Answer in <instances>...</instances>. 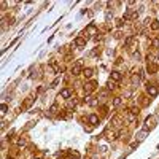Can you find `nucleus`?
Segmentation results:
<instances>
[{
  "instance_id": "f257e3e1",
  "label": "nucleus",
  "mask_w": 159,
  "mask_h": 159,
  "mask_svg": "<svg viewBox=\"0 0 159 159\" xmlns=\"http://www.w3.org/2000/svg\"><path fill=\"white\" fill-rule=\"evenodd\" d=\"M96 86H97V83H96V81H88L86 85H85V91H86V92H89V94H91V92L96 89Z\"/></svg>"
},
{
  "instance_id": "f03ea898",
  "label": "nucleus",
  "mask_w": 159,
  "mask_h": 159,
  "mask_svg": "<svg viewBox=\"0 0 159 159\" xmlns=\"http://www.w3.org/2000/svg\"><path fill=\"white\" fill-rule=\"evenodd\" d=\"M146 92H148L151 97H154V96L158 94V88L154 86V85H148V86H146Z\"/></svg>"
},
{
  "instance_id": "7ed1b4c3",
  "label": "nucleus",
  "mask_w": 159,
  "mask_h": 159,
  "mask_svg": "<svg viewBox=\"0 0 159 159\" xmlns=\"http://www.w3.org/2000/svg\"><path fill=\"white\" fill-rule=\"evenodd\" d=\"M75 45H77L78 48H83V46L86 45V40H85V38H81V37H78V38L75 40Z\"/></svg>"
},
{
  "instance_id": "20e7f679",
  "label": "nucleus",
  "mask_w": 159,
  "mask_h": 159,
  "mask_svg": "<svg viewBox=\"0 0 159 159\" xmlns=\"http://www.w3.org/2000/svg\"><path fill=\"white\" fill-rule=\"evenodd\" d=\"M83 75H85L86 78H91L92 75H94V70H92V68H85V70H83Z\"/></svg>"
},
{
  "instance_id": "39448f33",
  "label": "nucleus",
  "mask_w": 159,
  "mask_h": 159,
  "mask_svg": "<svg viewBox=\"0 0 159 159\" xmlns=\"http://www.w3.org/2000/svg\"><path fill=\"white\" fill-rule=\"evenodd\" d=\"M89 121H91V124H99V116L97 115H89Z\"/></svg>"
},
{
  "instance_id": "423d86ee",
  "label": "nucleus",
  "mask_w": 159,
  "mask_h": 159,
  "mask_svg": "<svg viewBox=\"0 0 159 159\" xmlns=\"http://www.w3.org/2000/svg\"><path fill=\"white\" fill-rule=\"evenodd\" d=\"M70 94H72V91H70V89H64L62 92H60V97H64V99H68Z\"/></svg>"
},
{
  "instance_id": "0eeeda50",
  "label": "nucleus",
  "mask_w": 159,
  "mask_h": 159,
  "mask_svg": "<svg viewBox=\"0 0 159 159\" xmlns=\"http://www.w3.org/2000/svg\"><path fill=\"white\" fill-rule=\"evenodd\" d=\"M88 105H91V107H96L97 105V99H94V97H88Z\"/></svg>"
},
{
  "instance_id": "6e6552de",
  "label": "nucleus",
  "mask_w": 159,
  "mask_h": 159,
  "mask_svg": "<svg viewBox=\"0 0 159 159\" xmlns=\"http://www.w3.org/2000/svg\"><path fill=\"white\" fill-rule=\"evenodd\" d=\"M111 80H113V81H119V80H121V73L119 72H113V73H111Z\"/></svg>"
},
{
  "instance_id": "1a4fd4ad",
  "label": "nucleus",
  "mask_w": 159,
  "mask_h": 159,
  "mask_svg": "<svg viewBox=\"0 0 159 159\" xmlns=\"http://www.w3.org/2000/svg\"><path fill=\"white\" fill-rule=\"evenodd\" d=\"M86 32H88V34H91V35H94L96 32H97V29H96V26H89V27L86 29Z\"/></svg>"
},
{
  "instance_id": "9d476101",
  "label": "nucleus",
  "mask_w": 159,
  "mask_h": 159,
  "mask_svg": "<svg viewBox=\"0 0 159 159\" xmlns=\"http://www.w3.org/2000/svg\"><path fill=\"white\" fill-rule=\"evenodd\" d=\"M107 86H108V91L115 89V88H116V81H113V80H110V81L107 83Z\"/></svg>"
},
{
  "instance_id": "9b49d317",
  "label": "nucleus",
  "mask_w": 159,
  "mask_h": 159,
  "mask_svg": "<svg viewBox=\"0 0 159 159\" xmlns=\"http://www.w3.org/2000/svg\"><path fill=\"white\" fill-rule=\"evenodd\" d=\"M80 70H81V64L75 65V67H73V75H78V73H80Z\"/></svg>"
},
{
  "instance_id": "f8f14e48",
  "label": "nucleus",
  "mask_w": 159,
  "mask_h": 159,
  "mask_svg": "<svg viewBox=\"0 0 159 159\" xmlns=\"http://www.w3.org/2000/svg\"><path fill=\"white\" fill-rule=\"evenodd\" d=\"M145 137H146V130H142V132L137 134V138H138V140H142V138H145Z\"/></svg>"
},
{
  "instance_id": "ddd939ff",
  "label": "nucleus",
  "mask_w": 159,
  "mask_h": 159,
  "mask_svg": "<svg viewBox=\"0 0 159 159\" xmlns=\"http://www.w3.org/2000/svg\"><path fill=\"white\" fill-rule=\"evenodd\" d=\"M99 151H100V153H107V151H108V146H107V145H100V146H99Z\"/></svg>"
},
{
  "instance_id": "4468645a",
  "label": "nucleus",
  "mask_w": 159,
  "mask_h": 159,
  "mask_svg": "<svg viewBox=\"0 0 159 159\" xmlns=\"http://www.w3.org/2000/svg\"><path fill=\"white\" fill-rule=\"evenodd\" d=\"M156 68H158V67H156L154 64H149V65H148V70H149V72H156Z\"/></svg>"
},
{
  "instance_id": "2eb2a0df",
  "label": "nucleus",
  "mask_w": 159,
  "mask_h": 159,
  "mask_svg": "<svg viewBox=\"0 0 159 159\" xmlns=\"http://www.w3.org/2000/svg\"><path fill=\"white\" fill-rule=\"evenodd\" d=\"M138 81H140V77H138V75H135V77L132 78V83H134V85H138Z\"/></svg>"
},
{
  "instance_id": "dca6fc26",
  "label": "nucleus",
  "mask_w": 159,
  "mask_h": 159,
  "mask_svg": "<svg viewBox=\"0 0 159 159\" xmlns=\"http://www.w3.org/2000/svg\"><path fill=\"white\" fill-rule=\"evenodd\" d=\"M151 29H153V30L159 29V24H158V21H153V24H151Z\"/></svg>"
},
{
  "instance_id": "f3484780",
  "label": "nucleus",
  "mask_w": 159,
  "mask_h": 159,
  "mask_svg": "<svg viewBox=\"0 0 159 159\" xmlns=\"http://www.w3.org/2000/svg\"><path fill=\"white\" fill-rule=\"evenodd\" d=\"M130 113H132V115H138V108H137V107H132V108H130Z\"/></svg>"
},
{
  "instance_id": "a211bd4d",
  "label": "nucleus",
  "mask_w": 159,
  "mask_h": 159,
  "mask_svg": "<svg viewBox=\"0 0 159 159\" xmlns=\"http://www.w3.org/2000/svg\"><path fill=\"white\" fill-rule=\"evenodd\" d=\"M0 110H2V113L5 115V113H7V105H5V104H2V107H0Z\"/></svg>"
},
{
  "instance_id": "6ab92c4d",
  "label": "nucleus",
  "mask_w": 159,
  "mask_h": 159,
  "mask_svg": "<svg viewBox=\"0 0 159 159\" xmlns=\"http://www.w3.org/2000/svg\"><path fill=\"white\" fill-rule=\"evenodd\" d=\"M26 142H27V138H24V137L19 138V145H21V146H22V145H26Z\"/></svg>"
},
{
  "instance_id": "aec40b11",
  "label": "nucleus",
  "mask_w": 159,
  "mask_h": 159,
  "mask_svg": "<svg viewBox=\"0 0 159 159\" xmlns=\"http://www.w3.org/2000/svg\"><path fill=\"white\" fill-rule=\"evenodd\" d=\"M49 111H53V113H56V111H57V105H53V107H51V108H49Z\"/></svg>"
},
{
  "instance_id": "412c9836",
  "label": "nucleus",
  "mask_w": 159,
  "mask_h": 159,
  "mask_svg": "<svg viewBox=\"0 0 159 159\" xmlns=\"http://www.w3.org/2000/svg\"><path fill=\"white\" fill-rule=\"evenodd\" d=\"M132 56H134V59H140V53H138V51H135V53H132Z\"/></svg>"
},
{
  "instance_id": "4be33fe9",
  "label": "nucleus",
  "mask_w": 159,
  "mask_h": 159,
  "mask_svg": "<svg viewBox=\"0 0 159 159\" xmlns=\"http://www.w3.org/2000/svg\"><path fill=\"white\" fill-rule=\"evenodd\" d=\"M121 104V99H113V105L116 107V105H119Z\"/></svg>"
},
{
  "instance_id": "5701e85b",
  "label": "nucleus",
  "mask_w": 159,
  "mask_h": 159,
  "mask_svg": "<svg viewBox=\"0 0 159 159\" xmlns=\"http://www.w3.org/2000/svg\"><path fill=\"white\" fill-rule=\"evenodd\" d=\"M153 45H154V46H159V38H154V40H153Z\"/></svg>"
},
{
  "instance_id": "b1692460",
  "label": "nucleus",
  "mask_w": 159,
  "mask_h": 159,
  "mask_svg": "<svg viewBox=\"0 0 159 159\" xmlns=\"http://www.w3.org/2000/svg\"><path fill=\"white\" fill-rule=\"evenodd\" d=\"M35 159H41V158H35Z\"/></svg>"
}]
</instances>
